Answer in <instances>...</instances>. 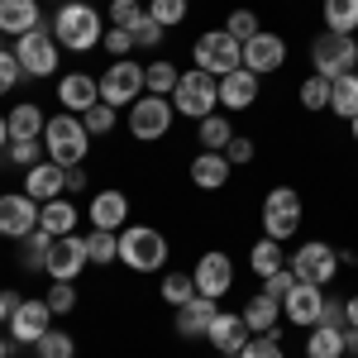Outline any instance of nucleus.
Instances as JSON below:
<instances>
[{
  "label": "nucleus",
  "mask_w": 358,
  "mask_h": 358,
  "mask_svg": "<svg viewBox=\"0 0 358 358\" xmlns=\"http://www.w3.org/2000/svg\"><path fill=\"white\" fill-rule=\"evenodd\" d=\"M48 29H53L57 48H67V53H91V48L106 38V15H101L96 5H86V0H62Z\"/></svg>",
  "instance_id": "obj_1"
},
{
  "label": "nucleus",
  "mask_w": 358,
  "mask_h": 358,
  "mask_svg": "<svg viewBox=\"0 0 358 358\" xmlns=\"http://www.w3.org/2000/svg\"><path fill=\"white\" fill-rule=\"evenodd\" d=\"M43 153L57 167H82L86 153H91V134H86L82 115H72V110L48 115V124H43Z\"/></svg>",
  "instance_id": "obj_2"
},
{
  "label": "nucleus",
  "mask_w": 358,
  "mask_h": 358,
  "mask_svg": "<svg viewBox=\"0 0 358 358\" xmlns=\"http://www.w3.org/2000/svg\"><path fill=\"white\" fill-rule=\"evenodd\" d=\"M120 263L134 273H163L167 268V234L153 224H124L120 229Z\"/></svg>",
  "instance_id": "obj_3"
},
{
  "label": "nucleus",
  "mask_w": 358,
  "mask_h": 358,
  "mask_svg": "<svg viewBox=\"0 0 358 358\" xmlns=\"http://www.w3.org/2000/svg\"><path fill=\"white\" fill-rule=\"evenodd\" d=\"M192 62L210 77H229L234 67H244V43L229 34V29H206L192 43Z\"/></svg>",
  "instance_id": "obj_4"
},
{
  "label": "nucleus",
  "mask_w": 358,
  "mask_h": 358,
  "mask_svg": "<svg viewBox=\"0 0 358 358\" xmlns=\"http://www.w3.org/2000/svg\"><path fill=\"white\" fill-rule=\"evenodd\" d=\"M215 106H220V77H210V72H201V67L182 72V82L172 91V110L201 124L206 115H215Z\"/></svg>",
  "instance_id": "obj_5"
},
{
  "label": "nucleus",
  "mask_w": 358,
  "mask_h": 358,
  "mask_svg": "<svg viewBox=\"0 0 358 358\" xmlns=\"http://www.w3.org/2000/svg\"><path fill=\"white\" fill-rule=\"evenodd\" d=\"M310 67H315V77H344V72H358V38L354 34H320L315 43H310Z\"/></svg>",
  "instance_id": "obj_6"
},
{
  "label": "nucleus",
  "mask_w": 358,
  "mask_h": 358,
  "mask_svg": "<svg viewBox=\"0 0 358 358\" xmlns=\"http://www.w3.org/2000/svg\"><path fill=\"white\" fill-rule=\"evenodd\" d=\"M287 268H292L296 282H306V287H330L334 277H339V248L325 244V239H310V244H301L287 258Z\"/></svg>",
  "instance_id": "obj_7"
},
{
  "label": "nucleus",
  "mask_w": 358,
  "mask_h": 358,
  "mask_svg": "<svg viewBox=\"0 0 358 358\" xmlns=\"http://www.w3.org/2000/svg\"><path fill=\"white\" fill-rule=\"evenodd\" d=\"M172 124H177V110H172V101L167 96H138L134 106H129V134L138 143H158V138L172 134Z\"/></svg>",
  "instance_id": "obj_8"
},
{
  "label": "nucleus",
  "mask_w": 358,
  "mask_h": 358,
  "mask_svg": "<svg viewBox=\"0 0 358 358\" xmlns=\"http://www.w3.org/2000/svg\"><path fill=\"white\" fill-rule=\"evenodd\" d=\"M15 57H20V67L29 77H53L62 67V48H57L48 24H38V29H29L24 38H15Z\"/></svg>",
  "instance_id": "obj_9"
},
{
  "label": "nucleus",
  "mask_w": 358,
  "mask_h": 358,
  "mask_svg": "<svg viewBox=\"0 0 358 358\" xmlns=\"http://www.w3.org/2000/svg\"><path fill=\"white\" fill-rule=\"evenodd\" d=\"M296 229H301V196L292 187H273L263 196V234L277 239V244H287Z\"/></svg>",
  "instance_id": "obj_10"
},
{
  "label": "nucleus",
  "mask_w": 358,
  "mask_h": 358,
  "mask_svg": "<svg viewBox=\"0 0 358 358\" xmlns=\"http://www.w3.org/2000/svg\"><path fill=\"white\" fill-rule=\"evenodd\" d=\"M96 82H101V101L120 110V106H134L138 96H143V67H138L134 57H115Z\"/></svg>",
  "instance_id": "obj_11"
},
{
  "label": "nucleus",
  "mask_w": 358,
  "mask_h": 358,
  "mask_svg": "<svg viewBox=\"0 0 358 358\" xmlns=\"http://www.w3.org/2000/svg\"><path fill=\"white\" fill-rule=\"evenodd\" d=\"M48 330H53V310H48L43 296H24V301L10 310V325H5V334H15V344H29V349Z\"/></svg>",
  "instance_id": "obj_12"
},
{
  "label": "nucleus",
  "mask_w": 358,
  "mask_h": 358,
  "mask_svg": "<svg viewBox=\"0 0 358 358\" xmlns=\"http://www.w3.org/2000/svg\"><path fill=\"white\" fill-rule=\"evenodd\" d=\"M34 229H38V201L29 192H0V234L20 244Z\"/></svg>",
  "instance_id": "obj_13"
},
{
  "label": "nucleus",
  "mask_w": 358,
  "mask_h": 358,
  "mask_svg": "<svg viewBox=\"0 0 358 358\" xmlns=\"http://www.w3.org/2000/svg\"><path fill=\"white\" fill-rule=\"evenodd\" d=\"M86 263H91L86 234H62V239H53V248H48V268H43V273L53 277V282H77V277L86 273Z\"/></svg>",
  "instance_id": "obj_14"
},
{
  "label": "nucleus",
  "mask_w": 358,
  "mask_h": 358,
  "mask_svg": "<svg viewBox=\"0 0 358 358\" xmlns=\"http://www.w3.org/2000/svg\"><path fill=\"white\" fill-rule=\"evenodd\" d=\"M192 277H196V292H201V296H215V301H220L224 292L234 287V263H229V253H220V248H206V253L196 258Z\"/></svg>",
  "instance_id": "obj_15"
},
{
  "label": "nucleus",
  "mask_w": 358,
  "mask_h": 358,
  "mask_svg": "<svg viewBox=\"0 0 358 358\" xmlns=\"http://www.w3.org/2000/svg\"><path fill=\"white\" fill-rule=\"evenodd\" d=\"M244 67H248V72H258V77L282 72V67H287V38H282V34H268V29H258V34L244 43Z\"/></svg>",
  "instance_id": "obj_16"
},
{
  "label": "nucleus",
  "mask_w": 358,
  "mask_h": 358,
  "mask_svg": "<svg viewBox=\"0 0 358 358\" xmlns=\"http://www.w3.org/2000/svg\"><path fill=\"white\" fill-rule=\"evenodd\" d=\"M57 106L72 115H86L91 106H101V82L91 72H62L57 77Z\"/></svg>",
  "instance_id": "obj_17"
},
{
  "label": "nucleus",
  "mask_w": 358,
  "mask_h": 358,
  "mask_svg": "<svg viewBox=\"0 0 358 358\" xmlns=\"http://www.w3.org/2000/svg\"><path fill=\"white\" fill-rule=\"evenodd\" d=\"M206 339H210V349H215V354L234 358V354H239V349L248 344V339H253V330L244 325V315H239V310H220V315L210 320Z\"/></svg>",
  "instance_id": "obj_18"
},
{
  "label": "nucleus",
  "mask_w": 358,
  "mask_h": 358,
  "mask_svg": "<svg viewBox=\"0 0 358 358\" xmlns=\"http://www.w3.org/2000/svg\"><path fill=\"white\" fill-rule=\"evenodd\" d=\"M129 224V196L120 192V187H106V192L91 196V229H110L120 234Z\"/></svg>",
  "instance_id": "obj_19"
},
{
  "label": "nucleus",
  "mask_w": 358,
  "mask_h": 358,
  "mask_svg": "<svg viewBox=\"0 0 358 358\" xmlns=\"http://www.w3.org/2000/svg\"><path fill=\"white\" fill-rule=\"evenodd\" d=\"M258 91H263V77L248 72V67H234L229 77H220V106L224 110H248V106H258Z\"/></svg>",
  "instance_id": "obj_20"
},
{
  "label": "nucleus",
  "mask_w": 358,
  "mask_h": 358,
  "mask_svg": "<svg viewBox=\"0 0 358 358\" xmlns=\"http://www.w3.org/2000/svg\"><path fill=\"white\" fill-rule=\"evenodd\" d=\"M24 192L43 206V201H57V196H67V167H57L53 158H43V163H34L24 172Z\"/></svg>",
  "instance_id": "obj_21"
},
{
  "label": "nucleus",
  "mask_w": 358,
  "mask_h": 358,
  "mask_svg": "<svg viewBox=\"0 0 358 358\" xmlns=\"http://www.w3.org/2000/svg\"><path fill=\"white\" fill-rule=\"evenodd\" d=\"M320 292H325V287H306V282H296L292 296L282 301V315H287L292 325H301V330L320 325V310H325V296H320Z\"/></svg>",
  "instance_id": "obj_22"
},
{
  "label": "nucleus",
  "mask_w": 358,
  "mask_h": 358,
  "mask_svg": "<svg viewBox=\"0 0 358 358\" xmlns=\"http://www.w3.org/2000/svg\"><path fill=\"white\" fill-rule=\"evenodd\" d=\"M215 315H220V301L196 292L187 306H177V334H182V339H206V330H210Z\"/></svg>",
  "instance_id": "obj_23"
},
{
  "label": "nucleus",
  "mask_w": 358,
  "mask_h": 358,
  "mask_svg": "<svg viewBox=\"0 0 358 358\" xmlns=\"http://www.w3.org/2000/svg\"><path fill=\"white\" fill-rule=\"evenodd\" d=\"M43 24V10H38V0H0V34H10V38H24L29 29Z\"/></svg>",
  "instance_id": "obj_24"
},
{
  "label": "nucleus",
  "mask_w": 358,
  "mask_h": 358,
  "mask_svg": "<svg viewBox=\"0 0 358 358\" xmlns=\"http://www.w3.org/2000/svg\"><path fill=\"white\" fill-rule=\"evenodd\" d=\"M77 220H82V210H77V201H67V196H57V201H43V206H38V229L53 234V239L77 234Z\"/></svg>",
  "instance_id": "obj_25"
},
{
  "label": "nucleus",
  "mask_w": 358,
  "mask_h": 358,
  "mask_svg": "<svg viewBox=\"0 0 358 358\" xmlns=\"http://www.w3.org/2000/svg\"><path fill=\"white\" fill-rule=\"evenodd\" d=\"M229 172H234V167H229L224 153H206V148H201V153L192 158V187H201V192H220L224 182H229Z\"/></svg>",
  "instance_id": "obj_26"
},
{
  "label": "nucleus",
  "mask_w": 358,
  "mask_h": 358,
  "mask_svg": "<svg viewBox=\"0 0 358 358\" xmlns=\"http://www.w3.org/2000/svg\"><path fill=\"white\" fill-rule=\"evenodd\" d=\"M239 315H244V325L253 334H273L277 320H282V301H273V296H263V292H258V296H248V301H244Z\"/></svg>",
  "instance_id": "obj_27"
},
{
  "label": "nucleus",
  "mask_w": 358,
  "mask_h": 358,
  "mask_svg": "<svg viewBox=\"0 0 358 358\" xmlns=\"http://www.w3.org/2000/svg\"><path fill=\"white\" fill-rule=\"evenodd\" d=\"M5 120H10V138H43V124H48L38 101H20Z\"/></svg>",
  "instance_id": "obj_28"
},
{
  "label": "nucleus",
  "mask_w": 358,
  "mask_h": 358,
  "mask_svg": "<svg viewBox=\"0 0 358 358\" xmlns=\"http://www.w3.org/2000/svg\"><path fill=\"white\" fill-rule=\"evenodd\" d=\"M177 82H182V72H177V62H167V57H153V62L143 67V91H148V96H167V101H172Z\"/></svg>",
  "instance_id": "obj_29"
},
{
  "label": "nucleus",
  "mask_w": 358,
  "mask_h": 358,
  "mask_svg": "<svg viewBox=\"0 0 358 358\" xmlns=\"http://www.w3.org/2000/svg\"><path fill=\"white\" fill-rule=\"evenodd\" d=\"M306 358H344V330L310 325V334H306Z\"/></svg>",
  "instance_id": "obj_30"
},
{
  "label": "nucleus",
  "mask_w": 358,
  "mask_h": 358,
  "mask_svg": "<svg viewBox=\"0 0 358 358\" xmlns=\"http://www.w3.org/2000/svg\"><path fill=\"white\" fill-rule=\"evenodd\" d=\"M330 110L339 120H354L358 115V72H344L330 82Z\"/></svg>",
  "instance_id": "obj_31"
},
{
  "label": "nucleus",
  "mask_w": 358,
  "mask_h": 358,
  "mask_svg": "<svg viewBox=\"0 0 358 358\" xmlns=\"http://www.w3.org/2000/svg\"><path fill=\"white\" fill-rule=\"evenodd\" d=\"M229 138H234V124H229L224 115H206V120L196 124V143H201L206 153H224Z\"/></svg>",
  "instance_id": "obj_32"
},
{
  "label": "nucleus",
  "mask_w": 358,
  "mask_h": 358,
  "mask_svg": "<svg viewBox=\"0 0 358 358\" xmlns=\"http://www.w3.org/2000/svg\"><path fill=\"white\" fill-rule=\"evenodd\" d=\"M248 268H253V273H258V277H273L277 268H287V258H282V244L263 234L258 244L248 248Z\"/></svg>",
  "instance_id": "obj_33"
},
{
  "label": "nucleus",
  "mask_w": 358,
  "mask_h": 358,
  "mask_svg": "<svg viewBox=\"0 0 358 358\" xmlns=\"http://www.w3.org/2000/svg\"><path fill=\"white\" fill-rule=\"evenodd\" d=\"M320 15H325V29L354 34L358 29V0H320Z\"/></svg>",
  "instance_id": "obj_34"
},
{
  "label": "nucleus",
  "mask_w": 358,
  "mask_h": 358,
  "mask_svg": "<svg viewBox=\"0 0 358 358\" xmlns=\"http://www.w3.org/2000/svg\"><path fill=\"white\" fill-rule=\"evenodd\" d=\"M43 158H48V153H43V138H10V143H5V163L10 167H34V163H43Z\"/></svg>",
  "instance_id": "obj_35"
},
{
  "label": "nucleus",
  "mask_w": 358,
  "mask_h": 358,
  "mask_svg": "<svg viewBox=\"0 0 358 358\" xmlns=\"http://www.w3.org/2000/svg\"><path fill=\"white\" fill-rule=\"evenodd\" d=\"M158 296H163L172 310H177V306H187V301L196 296V277H192V273H167V277H163V292H158Z\"/></svg>",
  "instance_id": "obj_36"
},
{
  "label": "nucleus",
  "mask_w": 358,
  "mask_h": 358,
  "mask_svg": "<svg viewBox=\"0 0 358 358\" xmlns=\"http://www.w3.org/2000/svg\"><path fill=\"white\" fill-rule=\"evenodd\" d=\"M34 358H77V339L67 330H48L34 344Z\"/></svg>",
  "instance_id": "obj_37"
},
{
  "label": "nucleus",
  "mask_w": 358,
  "mask_h": 358,
  "mask_svg": "<svg viewBox=\"0 0 358 358\" xmlns=\"http://www.w3.org/2000/svg\"><path fill=\"white\" fill-rule=\"evenodd\" d=\"M20 244H24V258H20V263H24L29 273H43V268H48V248H53V234L34 229V234H29V239H20Z\"/></svg>",
  "instance_id": "obj_38"
},
{
  "label": "nucleus",
  "mask_w": 358,
  "mask_h": 358,
  "mask_svg": "<svg viewBox=\"0 0 358 358\" xmlns=\"http://www.w3.org/2000/svg\"><path fill=\"white\" fill-rule=\"evenodd\" d=\"M296 101H301L306 110H330V77H306L301 91H296Z\"/></svg>",
  "instance_id": "obj_39"
},
{
  "label": "nucleus",
  "mask_w": 358,
  "mask_h": 358,
  "mask_svg": "<svg viewBox=\"0 0 358 358\" xmlns=\"http://www.w3.org/2000/svg\"><path fill=\"white\" fill-rule=\"evenodd\" d=\"M86 253H91V263H115V258H120V234L91 229V234H86Z\"/></svg>",
  "instance_id": "obj_40"
},
{
  "label": "nucleus",
  "mask_w": 358,
  "mask_h": 358,
  "mask_svg": "<svg viewBox=\"0 0 358 358\" xmlns=\"http://www.w3.org/2000/svg\"><path fill=\"white\" fill-rule=\"evenodd\" d=\"M82 124H86V134H91V138H101V134H110L115 124H120V110L101 101V106H91V110L82 115Z\"/></svg>",
  "instance_id": "obj_41"
},
{
  "label": "nucleus",
  "mask_w": 358,
  "mask_h": 358,
  "mask_svg": "<svg viewBox=\"0 0 358 358\" xmlns=\"http://www.w3.org/2000/svg\"><path fill=\"white\" fill-rule=\"evenodd\" d=\"M187 10H192V0H148V15H153L163 29H177L182 20H187Z\"/></svg>",
  "instance_id": "obj_42"
},
{
  "label": "nucleus",
  "mask_w": 358,
  "mask_h": 358,
  "mask_svg": "<svg viewBox=\"0 0 358 358\" xmlns=\"http://www.w3.org/2000/svg\"><path fill=\"white\" fill-rule=\"evenodd\" d=\"M234 358H287V349H282V339H277V330H273V334H253Z\"/></svg>",
  "instance_id": "obj_43"
},
{
  "label": "nucleus",
  "mask_w": 358,
  "mask_h": 358,
  "mask_svg": "<svg viewBox=\"0 0 358 358\" xmlns=\"http://www.w3.org/2000/svg\"><path fill=\"white\" fill-rule=\"evenodd\" d=\"M129 29H134V48H158V43H163V34H167V29L158 24L153 15H148V10H143V15H138Z\"/></svg>",
  "instance_id": "obj_44"
},
{
  "label": "nucleus",
  "mask_w": 358,
  "mask_h": 358,
  "mask_svg": "<svg viewBox=\"0 0 358 358\" xmlns=\"http://www.w3.org/2000/svg\"><path fill=\"white\" fill-rule=\"evenodd\" d=\"M20 82H29V72L20 67V57L10 53V48H0V96H10Z\"/></svg>",
  "instance_id": "obj_45"
},
{
  "label": "nucleus",
  "mask_w": 358,
  "mask_h": 358,
  "mask_svg": "<svg viewBox=\"0 0 358 358\" xmlns=\"http://www.w3.org/2000/svg\"><path fill=\"white\" fill-rule=\"evenodd\" d=\"M43 301H48V310H53V315H67V310H77V282H53Z\"/></svg>",
  "instance_id": "obj_46"
},
{
  "label": "nucleus",
  "mask_w": 358,
  "mask_h": 358,
  "mask_svg": "<svg viewBox=\"0 0 358 358\" xmlns=\"http://www.w3.org/2000/svg\"><path fill=\"white\" fill-rule=\"evenodd\" d=\"M101 48H106L110 57H129V53H134V29L110 24V29H106V38H101Z\"/></svg>",
  "instance_id": "obj_47"
},
{
  "label": "nucleus",
  "mask_w": 358,
  "mask_h": 358,
  "mask_svg": "<svg viewBox=\"0 0 358 358\" xmlns=\"http://www.w3.org/2000/svg\"><path fill=\"white\" fill-rule=\"evenodd\" d=\"M224 29H229V34H234V38H239V43H248V38H253V34H258V15H253V10H229V20H224Z\"/></svg>",
  "instance_id": "obj_48"
},
{
  "label": "nucleus",
  "mask_w": 358,
  "mask_h": 358,
  "mask_svg": "<svg viewBox=\"0 0 358 358\" xmlns=\"http://www.w3.org/2000/svg\"><path fill=\"white\" fill-rule=\"evenodd\" d=\"M292 287H296V273L292 268H277L273 277H263V296H273V301H287Z\"/></svg>",
  "instance_id": "obj_49"
},
{
  "label": "nucleus",
  "mask_w": 358,
  "mask_h": 358,
  "mask_svg": "<svg viewBox=\"0 0 358 358\" xmlns=\"http://www.w3.org/2000/svg\"><path fill=\"white\" fill-rule=\"evenodd\" d=\"M138 15H143V10H138V0H110V10H106V20L120 24V29H129Z\"/></svg>",
  "instance_id": "obj_50"
},
{
  "label": "nucleus",
  "mask_w": 358,
  "mask_h": 358,
  "mask_svg": "<svg viewBox=\"0 0 358 358\" xmlns=\"http://www.w3.org/2000/svg\"><path fill=\"white\" fill-rule=\"evenodd\" d=\"M224 158H229V167H244V163H253V138L234 134L229 143H224Z\"/></svg>",
  "instance_id": "obj_51"
},
{
  "label": "nucleus",
  "mask_w": 358,
  "mask_h": 358,
  "mask_svg": "<svg viewBox=\"0 0 358 358\" xmlns=\"http://www.w3.org/2000/svg\"><path fill=\"white\" fill-rule=\"evenodd\" d=\"M320 325H334V330H344V301H330V296H325V310H320Z\"/></svg>",
  "instance_id": "obj_52"
},
{
  "label": "nucleus",
  "mask_w": 358,
  "mask_h": 358,
  "mask_svg": "<svg viewBox=\"0 0 358 358\" xmlns=\"http://www.w3.org/2000/svg\"><path fill=\"white\" fill-rule=\"evenodd\" d=\"M15 306H20V296H15V292H0V330L10 325V310H15Z\"/></svg>",
  "instance_id": "obj_53"
},
{
  "label": "nucleus",
  "mask_w": 358,
  "mask_h": 358,
  "mask_svg": "<svg viewBox=\"0 0 358 358\" xmlns=\"http://www.w3.org/2000/svg\"><path fill=\"white\" fill-rule=\"evenodd\" d=\"M91 182H86V172L82 167H67V192H86Z\"/></svg>",
  "instance_id": "obj_54"
},
{
  "label": "nucleus",
  "mask_w": 358,
  "mask_h": 358,
  "mask_svg": "<svg viewBox=\"0 0 358 358\" xmlns=\"http://www.w3.org/2000/svg\"><path fill=\"white\" fill-rule=\"evenodd\" d=\"M344 354L358 358V325H344Z\"/></svg>",
  "instance_id": "obj_55"
},
{
  "label": "nucleus",
  "mask_w": 358,
  "mask_h": 358,
  "mask_svg": "<svg viewBox=\"0 0 358 358\" xmlns=\"http://www.w3.org/2000/svg\"><path fill=\"white\" fill-rule=\"evenodd\" d=\"M344 325H358V292L344 301Z\"/></svg>",
  "instance_id": "obj_56"
},
{
  "label": "nucleus",
  "mask_w": 358,
  "mask_h": 358,
  "mask_svg": "<svg viewBox=\"0 0 358 358\" xmlns=\"http://www.w3.org/2000/svg\"><path fill=\"white\" fill-rule=\"evenodd\" d=\"M5 143H10V120L0 115V153H5Z\"/></svg>",
  "instance_id": "obj_57"
},
{
  "label": "nucleus",
  "mask_w": 358,
  "mask_h": 358,
  "mask_svg": "<svg viewBox=\"0 0 358 358\" xmlns=\"http://www.w3.org/2000/svg\"><path fill=\"white\" fill-rule=\"evenodd\" d=\"M0 358H10V334L0 330Z\"/></svg>",
  "instance_id": "obj_58"
},
{
  "label": "nucleus",
  "mask_w": 358,
  "mask_h": 358,
  "mask_svg": "<svg viewBox=\"0 0 358 358\" xmlns=\"http://www.w3.org/2000/svg\"><path fill=\"white\" fill-rule=\"evenodd\" d=\"M349 124H354V143H358V115H354V120H349Z\"/></svg>",
  "instance_id": "obj_59"
},
{
  "label": "nucleus",
  "mask_w": 358,
  "mask_h": 358,
  "mask_svg": "<svg viewBox=\"0 0 358 358\" xmlns=\"http://www.w3.org/2000/svg\"><path fill=\"white\" fill-rule=\"evenodd\" d=\"M0 172H5V153H0Z\"/></svg>",
  "instance_id": "obj_60"
},
{
  "label": "nucleus",
  "mask_w": 358,
  "mask_h": 358,
  "mask_svg": "<svg viewBox=\"0 0 358 358\" xmlns=\"http://www.w3.org/2000/svg\"><path fill=\"white\" fill-rule=\"evenodd\" d=\"M344 358H354V354H344Z\"/></svg>",
  "instance_id": "obj_61"
},
{
  "label": "nucleus",
  "mask_w": 358,
  "mask_h": 358,
  "mask_svg": "<svg viewBox=\"0 0 358 358\" xmlns=\"http://www.w3.org/2000/svg\"><path fill=\"white\" fill-rule=\"evenodd\" d=\"M138 5H143V0H138Z\"/></svg>",
  "instance_id": "obj_62"
}]
</instances>
